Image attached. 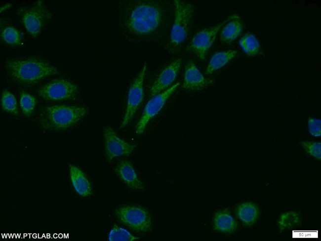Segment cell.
Masks as SVG:
<instances>
[{
    "mask_svg": "<svg viewBox=\"0 0 321 241\" xmlns=\"http://www.w3.org/2000/svg\"><path fill=\"white\" fill-rule=\"evenodd\" d=\"M120 14L126 30L138 36L157 31L164 18V11L160 4L147 1H127L122 4Z\"/></svg>",
    "mask_w": 321,
    "mask_h": 241,
    "instance_id": "obj_1",
    "label": "cell"
},
{
    "mask_svg": "<svg viewBox=\"0 0 321 241\" xmlns=\"http://www.w3.org/2000/svg\"><path fill=\"white\" fill-rule=\"evenodd\" d=\"M5 67L7 74L13 80L24 84L35 83L59 74L56 68L35 58L10 59L6 61Z\"/></svg>",
    "mask_w": 321,
    "mask_h": 241,
    "instance_id": "obj_2",
    "label": "cell"
},
{
    "mask_svg": "<svg viewBox=\"0 0 321 241\" xmlns=\"http://www.w3.org/2000/svg\"><path fill=\"white\" fill-rule=\"evenodd\" d=\"M87 112V108L82 106L63 105L47 106L44 108L40 116V125L48 130H63L79 122Z\"/></svg>",
    "mask_w": 321,
    "mask_h": 241,
    "instance_id": "obj_3",
    "label": "cell"
},
{
    "mask_svg": "<svg viewBox=\"0 0 321 241\" xmlns=\"http://www.w3.org/2000/svg\"><path fill=\"white\" fill-rule=\"evenodd\" d=\"M175 19L170 35L169 45L173 51H177L185 41L190 28L194 10L191 3L179 0H174Z\"/></svg>",
    "mask_w": 321,
    "mask_h": 241,
    "instance_id": "obj_4",
    "label": "cell"
},
{
    "mask_svg": "<svg viewBox=\"0 0 321 241\" xmlns=\"http://www.w3.org/2000/svg\"><path fill=\"white\" fill-rule=\"evenodd\" d=\"M115 214L123 225L139 233H146L152 227V219L149 212L139 205H124L117 207Z\"/></svg>",
    "mask_w": 321,
    "mask_h": 241,
    "instance_id": "obj_5",
    "label": "cell"
},
{
    "mask_svg": "<svg viewBox=\"0 0 321 241\" xmlns=\"http://www.w3.org/2000/svg\"><path fill=\"white\" fill-rule=\"evenodd\" d=\"M52 17V14L42 0H38L22 10V19L28 32L37 37Z\"/></svg>",
    "mask_w": 321,
    "mask_h": 241,
    "instance_id": "obj_6",
    "label": "cell"
},
{
    "mask_svg": "<svg viewBox=\"0 0 321 241\" xmlns=\"http://www.w3.org/2000/svg\"><path fill=\"white\" fill-rule=\"evenodd\" d=\"M78 93V86L64 79H56L45 83L38 92L43 99L53 101L73 99Z\"/></svg>",
    "mask_w": 321,
    "mask_h": 241,
    "instance_id": "obj_7",
    "label": "cell"
},
{
    "mask_svg": "<svg viewBox=\"0 0 321 241\" xmlns=\"http://www.w3.org/2000/svg\"><path fill=\"white\" fill-rule=\"evenodd\" d=\"M147 70L145 63L141 70L131 84L127 95L125 114L120 128L126 126L132 120L144 99L143 83Z\"/></svg>",
    "mask_w": 321,
    "mask_h": 241,
    "instance_id": "obj_8",
    "label": "cell"
},
{
    "mask_svg": "<svg viewBox=\"0 0 321 241\" xmlns=\"http://www.w3.org/2000/svg\"><path fill=\"white\" fill-rule=\"evenodd\" d=\"M180 83L177 82L164 91L154 96L146 104L142 116L136 126V132L141 134L149 121L162 109Z\"/></svg>",
    "mask_w": 321,
    "mask_h": 241,
    "instance_id": "obj_9",
    "label": "cell"
},
{
    "mask_svg": "<svg viewBox=\"0 0 321 241\" xmlns=\"http://www.w3.org/2000/svg\"><path fill=\"white\" fill-rule=\"evenodd\" d=\"M103 134L105 144V156L107 162L110 163L114 158L121 156H128L136 147L120 138L110 126L104 128Z\"/></svg>",
    "mask_w": 321,
    "mask_h": 241,
    "instance_id": "obj_10",
    "label": "cell"
},
{
    "mask_svg": "<svg viewBox=\"0 0 321 241\" xmlns=\"http://www.w3.org/2000/svg\"><path fill=\"white\" fill-rule=\"evenodd\" d=\"M226 21L227 20L215 26L203 29L197 33L189 44L187 49L193 52L201 59H204L208 50L215 39L218 31Z\"/></svg>",
    "mask_w": 321,
    "mask_h": 241,
    "instance_id": "obj_11",
    "label": "cell"
},
{
    "mask_svg": "<svg viewBox=\"0 0 321 241\" xmlns=\"http://www.w3.org/2000/svg\"><path fill=\"white\" fill-rule=\"evenodd\" d=\"M181 64V60L177 59L166 66L152 84L150 93L154 96L168 88L175 80Z\"/></svg>",
    "mask_w": 321,
    "mask_h": 241,
    "instance_id": "obj_12",
    "label": "cell"
},
{
    "mask_svg": "<svg viewBox=\"0 0 321 241\" xmlns=\"http://www.w3.org/2000/svg\"><path fill=\"white\" fill-rule=\"evenodd\" d=\"M214 80L206 79L196 66L190 60L185 67L184 81L182 87L193 91L200 90L212 85Z\"/></svg>",
    "mask_w": 321,
    "mask_h": 241,
    "instance_id": "obj_13",
    "label": "cell"
},
{
    "mask_svg": "<svg viewBox=\"0 0 321 241\" xmlns=\"http://www.w3.org/2000/svg\"><path fill=\"white\" fill-rule=\"evenodd\" d=\"M115 172L129 188L135 190L144 189L143 183L138 177L131 162L123 160L116 166Z\"/></svg>",
    "mask_w": 321,
    "mask_h": 241,
    "instance_id": "obj_14",
    "label": "cell"
},
{
    "mask_svg": "<svg viewBox=\"0 0 321 241\" xmlns=\"http://www.w3.org/2000/svg\"><path fill=\"white\" fill-rule=\"evenodd\" d=\"M69 168L71 181L77 193L82 197L91 195V185L84 173L75 165L70 164Z\"/></svg>",
    "mask_w": 321,
    "mask_h": 241,
    "instance_id": "obj_15",
    "label": "cell"
},
{
    "mask_svg": "<svg viewBox=\"0 0 321 241\" xmlns=\"http://www.w3.org/2000/svg\"><path fill=\"white\" fill-rule=\"evenodd\" d=\"M213 226L215 231L231 234L236 230L238 224L230 212L227 209H224L215 213Z\"/></svg>",
    "mask_w": 321,
    "mask_h": 241,
    "instance_id": "obj_16",
    "label": "cell"
},
{
    "mask_svg": "<svg viewBox=\"0 0 321 241\" xmlns=\"http://www.w3.org/2000/svg\"><path fill=\"white\" fill-rule=\"evenodd\" d=\"M242 22L238 15H233L227 20L220 32V39L224 42H230L235 40L241 34Z\"/></svg>",
    "mask_w": 321,
    "mask_h": 241,
    "instance_id": "obj_17",
    "label": "cell"
},
{
    "mask_svg": "<svg viewBox=\"0 0 321 241\" xmlns=\"http://www.w3.org/2000/svg\"><path fill=\"white\" fill-rule=\"evenodd\" d=\"M236 212L238 217L246 226H251L256 222L260 213L258 206L251 202L239 204Z\"/></svg>",
    "mask_w": 321,
    "mask_h": 241,
    "instance_id": "obj_18",
    "label": "cell"
},
{
    "mask_svg": "<svg viewBox=\"0 0 321 241\" xmlns=\"http://www.w3.org/2000/svg\"><path fill=\"white\" fill-rule=\"evenodd\" d=\"M237 54L233 50L217 52L211 58L206 69L205 74L210 75L225 65Z\"/></svg>",
    "mask_w": 321,
    "mask_h": 241,
    "instance_id": "obj_19",
    "label": "cell"
},
{
    "mask_svg": "<svg viewBox=\"0 0 321 241\" xmlns=\"http://www.w3.org/2000/svg\"><path fill=\"white\" fill-rule=\"evenodd\" d=\"M241 46L248 55H256L260 52V47L258 40L252 34H245L240 40Z\"/></svg>",
    "mask_w": 321,
    "mask_h": 241,
    "instance_id": "obj_20",
    "label": "cell"
},
{
    "mask_svg": "<svg viewBox=\"0 0 321 241\" xmlns=\"http://www.w3.org/2000/svg\"><path fill=\"white\" fill-rule=\"evenodd\" d=\"M281 231L293 228L301 223L299 214L294 211H289L281 214L278 222Z\"/></svg>",
    "mask_w": 321,
    "mask_h": 241,
    "instance_id": "obj_21",
    "label": "cell"
},
{
    "mask_svg": "<svg viewBox=\"0 0 321 241\" xmlns=\"http://www.w3.org/2000/svg\"><path fill=\"white\" fill-rule=\"evenodd\" d=\"M1 106L3 110L14 115L18 114L16 99L14 95L7 90H3L1 96Z\"/></svg>",
    "mask_w": 321,
    "mask_h": 241,
    "instance_id": "obj_22",
    "label": "cell"
},
{
    "mask_svg": "<svg viewBox=\"0 0 321 241\" xmlns=\"http://www.w3.org/2000/svg\"><path fill=\"white\" fill-rule=\"evenodd\" d=\"M138 239L116 224L114 225L108 236V239L110 241H133Z\"/></svg>",
    "mask_w": 321,
    "mask_h": 241,
    "instance_id": "obj_23",
    "label": "cell"
},
{
    "mask_svg": "<svg viewBox=\"0 0 321 241\" xmlns=\"http://www.w3.org/2000/svg\"><path fill=\"white\" fill-rule=\"evenodd\" d=\"M0 35L2 40L9 45H18L21 43L20 33L13 27L8 26L3 28Z\"/></svg>",
    "mask_w": 321,
    "mask_h": 241,
    "instance_id": "obj_24",
    "label": "cell"
},
{
    "mask_svg": "<svg viewBox=\"0 0 321 241\" xmlns=\"http://www.w3.org/2000/svg\"><path fill=\"white\" fill-rule=\"evenodd\" d=\"M20 105L23 114L30 116L33 113L36 105V99L26 92H22L20 98Z\"/></svg>",
    "mask_w": 321,
    "mask_h": 241,
    "instance_id": "obj_25",
    "label": "cell"
},
{
    "mask_svg": "<svg viewBox=\"0 0 321 241\" xmlns=\"http://www.w3.org/2000/svg\"><path fill=\"white\" fill-rule=\"evenodd\" d=\"M306 152L318 160L321 159V142L303 141L300 143Z\"/></svg>",
    "mask_w": 321,
    "mask_h": 241,
    "instance_id": "obj_26",
    "label": "cell"
},
{
    "mask_svg": "<svg viewBox=\"0 0 321 241\" xmlns=\"http://www.w3.org/2000/svg\"><path fill=\"white\" fill-rule=\"evenodd\" d=\"M308 127L309 133L313 136L320 137L321 135V120L310 117L308 121Z\"/></svg>",
    "mask_w": 321,
    "mask_h": 241,
    "instance_id": "obj_27",
    "label": "cell"
}]
</instances>
